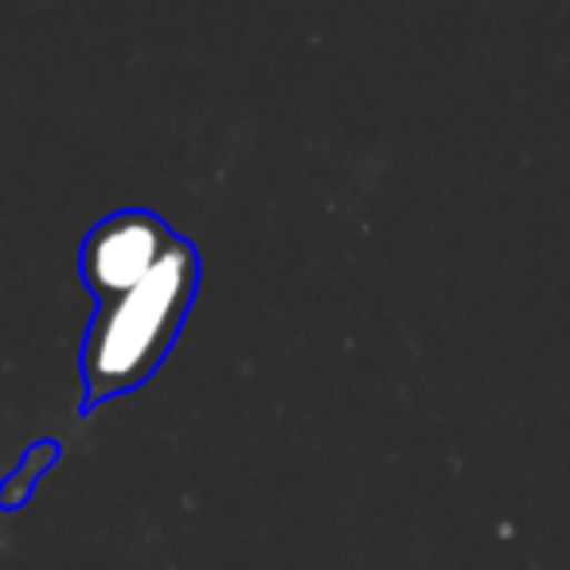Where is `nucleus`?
Listing matches in <instances>:
<instances>
[{
    "instance_id": "f03ea898",
    "label": "nucleus",
    "mask_w": 570,
    "mask_h": 570,
    "mask_svg": "<svg viewBox=\"0 0 570 570\" xmlns=\"http://www.w3.org/2000/svg\"><path fill=\"white\" fill-rule=\"evenodd\" d=\"M176 243V230L145 207H126L90 227L79 250L82 285L98 297V305L129 294L137 282L157 269V262Z\"/></svg>"
},
{
    "instance_id": "f257e3e1",
    "label": "nucleus",
    "mask_w": 570,
    "mask_h": 570,
    "mask_svg": "<svg viewBox=\"0 0 570 570\" xmlns=\"http://www.w3.org/2000/svg\"><path fill=\"white\" fill-rule=\"evenodd\" d=\"M196 289L199 250L188 238L176 235V243L168 246V254L145 282H137L129 294L98 305L79 356L82 383H87L79 406L82 414L102 406L106 399L141 387L157 372L188 321Z\"/></svg>"
},
{
    "instance_id": "7ed1b4c3",
    "label": "nucleus",
    "mask_w": 570,
    "mask_h": 570,
    "mask_svg": "<svg viewBox=\"0 0 570 570\" xmlns=\"http://www.w3.org/2000/svg\"><path fill=\"white\" fill-rule=\"evenodd\" d=\"M59 458H63V445L51 442V438L28 445V453L20 458V465L12 469L9 476H4V484H0V508H4V512H17V508H24L28 500H32L40 476L48 473V469L56 465Z\"/></svg>"
}]
</instances>
